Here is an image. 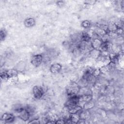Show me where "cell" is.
<instances>
[{"instance_id":"7","label":"cell","mask_w":124,"mask_h":124,"mask_svg":"<svg viewBox=\"0 0 124 124\" xmlns=\"http://www.w3.org/2000/svg\"><path fill=\"white\" fill-rule=\"evenodd\" d=\"M15 119V117L13 114L9 112L3 113L1 116V120L5 123H11Z\"/></svg>"},{"instance_id":"9","label":"cell","mask_w":124,"mask_h":124,"mask_svg":"<svg viewBox=\"0 0 124 124\" xmlns=\"http://www.w3.org/2000/svg\"><path fill=\"white\" fill-rule=\"evenodd\" d=\"M102 43V41L100 38H95L92 39L91 41V45L93 49L98 50H99Z\"/></svg>"},{"instance_id":"25","label":"cell","mask_w":124,"mask_h":124,"mask_svg":"<svg viewBox=\"0 0 124 124\" xmlns=\"http://www.w3.org/2000/svg\"><path fill=\"white\" fill-rule=\"evenodd\" d=\"M57 4L59 6L61 7V6H62L64 5V3L63 1H58L57 2Z\"/></svg>"},{"instance_id":"13","label":"cell","mask_w":124,"mask_h":124,"mask_svg":"<svg viewBox=\"0 0 124 124\" xmlns=\"http://www.w3.org/2000/svg\"><path fill=\"white\" fill-rule=\"evenodd\" d=\"M24 25L27 28H31L34 26L35 24V20L33 18L29 17L26 18L24 22Z\"/></svg>"},{"instance_id":"8","label":"cell","mask_w":124,"mask_h":124,"mask_svg":"<svg viewBox=\"0 0 124 124\" xmlns=\"http://www.w3.org/2000/svg\"><path fill=\"white\" fill-rule=\"evenodd\" d=\"M80 119L79 115L77 113H70L69 118L65 121V124H78Z\"/></svg>"},{"instance_id":"19","label":"cell","mask_w":124,"mask_h":124,"mask_svg":"<svg viewBox=\"0 0 124 124\" xmlns=\"http://www.w3.org/2000/svg\"><path fill=\"white\" fill-rule=\"evenodd\" d=\"M25 109L28 112V113L30 114L31 117L33 116L35 113V108L31 105H27L26 107H25Z\"/></svg>"},{"instance_id":"21","label":"cell","mask_w":124,"mask_h":124,"mask_svg":"<svg viewBox=\"0 0 124 124\" xmlns=\"http://www.w3.org/2000/svg\"><path fill=\"white\" fill-rule=\"evenodd\" d=\"M7 36V31L4 29H1L0 31V41H3Z\"/></svg>"},{"instance_id":"12","label":"cell","mask_w":124,"mask_h":124,"mask_svg":"<svg viewBox=\"0 0 124 124\" xmlns=\"http://www.w3.org/2000/svg\"><path fill=\"white\" fill-rule=\"evenodd\" d=\"M62 68V65L58 63H53L50 67V71L53 74H57L59 73Z\"/></svg>"},{"instance_id":"1","label":"cell","mask_w":124,"mask_h":124,"mask_svg":"<svg viewBox=\"0 0 124 124\" xmlns=\"http://www.w3.org/2000/svg\"><path fill=\"white\" fill-rule=\"evenodd\" d=\"M78 83L75 81L70 82L66 87V93L69 96L78 95L80 89Z\"/></svg>"},{"instance_id":"20","label":"cell","mask_w":124,"mask_h":124,"mask_svg":"<svg viewBox=\"0 0 124 124\" xmlns=\"http://www.w3.org/2000/svg\"><path fill=\"white\" fill-rule=\"evenodd\" d=\"M0 78H1V80L3 81H8V80H9V77L7 74L6 71L1 72Z\"/></svg>"},{"instance_id":"16","label":"cell","mask_w":124,"mask_h":124,"mask_svg":"<svg viewBox=\"0 0 124 124\" xmlns=\"http://www.w3.org/2000/svg\"><path fill=\"white\" fill-rule=\"evenodd\" d=\"M93 31L95 33V34L97 35V36L100 38L107 33V32L106 31L102 29L101 28L97 26L95 27V29L93 30Z\"/></svg>"},{"instance_id":"2","label":"cell","mask_w":124,"mask_h":124,"mask_svg":"<svg viewBox=\"0 0 124 124\" xmlns=\"http://www.w3.org/2000/svg\"><path fill=\"white\" fill-rule=\"evenodd\" d=\"M46 92L45 88L40 86H35L32 89V93L34 97L36 99L42 98Z\"/></svg>"},{"instance_id":"5","label":"cell","mask_w":124,"mask_h":124,"mask_svg":"<svg viewBox=\"0 0 124 124\" xmlns=\"http://www.w3.org/2000/svg\"><path fill=\"white\" fill-rule=\"evenodd\" d=\"M112 43L111 41H108L102 42L99 50L101 52H105L110 53L112 51Z\"/></svg>"},{"instance_id":"3","label":"cell","mask_w":124,"mask_h":124,"mask_svg":"<svg viewBox=\"0 0 124 124\" xmlns=\"http://www.w3.org/2000/svg\"><path fill=\"white\" fill-rule=\"evenodd\" d=\"M79 96L78 95L69 96L67 100L65 103V108L68 109L75 106L78 105Z\"/></svg>"},{"instance_id":"22","label":"cell","mask_w":124,"mask_h":124,"mask_svg":"<svg viewBox=\"0 0 124 124\" xmlns=\"http://www.w3.org/2000/svg\"><path fill=\"white\" fill-rule=\"evenodd\" d=\"M81 26L85 29H89L91 26V22L88 20H84L81 22Z\"/></svg>"},{"instance_id":"11","label":"cell","mask_w":124,"mask_h":124,"mask_svg":"<svg viewBox=\"0 0 124 124\" xmlns=\"http://www.w3.org/2000/svg\"><path fill=\"white\" fill-rule=\"evenodd\" d=\"M91 94L92 95L91 89L88 87V86L82 87L80 88L79 92L78 93V95H88Z\"/></svg>"},{"instance_id":"10","label":"cell","mask_w":124,"mask_h":124,"mask_svg":"<svg viewBox=\"0 0 124 124\" xmlns=\"http://www.w3.org/2000/svg\"><path fill=\"white\" fill-rule=\"evenodd\" d=\"M18 117L22 120L24 121H27L29 120L31 118V116L28 112L26 110L25 108L20 111L19 112L17 113Z\"/></svg>"},{"instance_id":"14","label":"cell","mask_w":124,"mask_h":124,"mask_svg":"<svg viewBox=\"0 0 124 124\" xmlns=\"http://www.w3.org/2000/svg\"><path fill=\"white\" fill-rule=\"evenodd\" d=\"M95 105V103L94 101L93 100V99H92L86 102V103H85L82 107V108L85 110H89L90 109L93 108L94 107Z\"/></svg>"},{"instance_id":"18","label":"cell","mask_w":124,"mask_h":124,"mask_svg":"<svg viewBox=\"0 0 124 124\" xmlns=\"http://www.w3.org/2000/svg\"><path fill=\"white\" fill-rule=\"evenodd\" d=\"M118 28L114 23V22H110L108 23L107 25V32L108 31H116Z\"/></svg>"},{"instance_id":"17","label":"cell","mask_w":124,"mask_h":124,"mask_svg":"<svg viewBox=\"0 0 124 124\" xmlns=\"http://www.w3.org/2000/svg\"><path fill=\"white\" fill-rule=\"evenodd\" d=\"M7 74L8 76L9 79V78H17L18 77V72L16 70L14 69H9L6 71Z\"/></svg>"},{"instance_id":"23","label":"cell","mask_w":124,"mask_h":124,"mask_svg":"<svg viewBox=\"0 0 124 124\" xmlns=\"http://www.w3.org/2000/svg\"><path fill=\"white\" fill-rule=\"evenodd\" d=\"M114 23L116 25L117 27L118 28H121L123 29V26H124V22L121 19H119L116 20L115 22H114Z\"/></svg>"},{"instance_id":"4","label":"cell","mask_w":124,"mask_h":124,"mask_svg":"<svg viewBox=\"0 0 124 124\" xmlns=\"http://www.w3.org/2000/svg\"><path fill=\"white\" fill-rule=\"evenodd\" d=\"M43 55L40 54H37L32 56L31 60V62L33 66L37 67L41 64L43 62Z\"/></svg>"},{"instance_id":"6","label":"cell","mask_w":124,"mask_h":124,"mask_svg":"<svg viewBox=\"0 0 124 124\" xmlns=\"http://www.w3.org/2000/svg\"><path fill=\"white\" fill-rule=\"evenodd\" d=\"M92 99H93V96H92V95H91V94L79 95V99H78V105L82 108L85 103H86V102H87Z\"/></svg>"},{"instance_id":"15","label":"cell","mask_w":124,"mask_h":124,"mask_svg":"<svg viewBox=\"0 0 124 124\" xmlns=\"http://www.w3.org/2000/svg\"><path fill=\"white\" fill-rule=\"evenodd\" d=\"M88 53L90 57L96 60L100 54V51L93 49L91 51H90Z\"/></svg>"},{"instance_id":"24","label":"cell","mask_w":124,"mask_h":124,"mask_svg":"<svg viewBox=\"0 0 124 124\" xmlns=\"http://www.w3.org/2000/svg\"><path fill=\"white\" fill-rule=\"evenodd\" d=\"M29 122H28V124H39L40 123V120L38 118H34L32 119H30Z\"/></svg>"}]
</instances>
